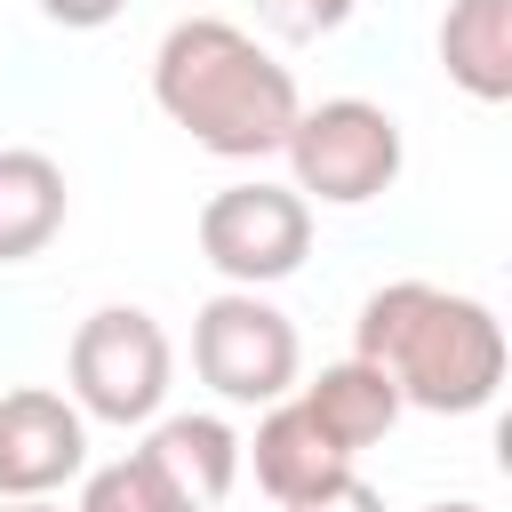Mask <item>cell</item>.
Instances as JSON below:
<instances>
[{"label": "cell", "mask_w": 512, "mask_h": 512, "mask_svg": "<svg viewBox=\"0 0 512 512\" xmlns=\"http://www.w3.org/2000/svg\"><path fill=\"white\" fill-rule=\"evenodd\" d=\"M152 104L216 160L280 152L304 112L288 64H272V48H256V32H240L224 16L168 24V40L152 48Z\"/></svg>", "instance_id": "cell-1"}, {"label": "cell", "mask_w": 512, "mask_h": 512, "mask_svg": "<svg viewBox=\"0 0 512 512\" xmlns=\"http://www.w3.org/2000/svg\"><path fill=\"white\" fill-rule=\"evenodd\" d=\"M352 360L384 368L400 408L472 416L504 384V320L480 296H456V288H432V280H392L360 304Z\"/></svg>", "instance_id": "cell-2"}, {"label": "cell", "mask_w": 512, "mask_h": 512, "mask_svg": "<svg viewBox=\"0 0 512 512\" xmlns=\"http://www.w3.org/2000/svg\"><path fill=\"white\" fill-rule=\"evenodd\" d=\"M288 168H296V200L312 208H368L376 192H392L400 176V120L368 96H328V104H304L296 128H288Z\"/></svg>", "instance_id": "cell-3"}, {"label": "cell", "mask_w": 512, "mask_h": 512, "mask_svg": "<svg viewBox=\"0 0 512 512\" xmlns=\"http://www.w3.org/2000/svg\"><path fill=\"white\" fill-rule=\"evenodd\" d=\"M72 408L96 416V424H152L160 400H168V376H176V352H168V328L144 312V304H104L72 328Z\"/></svg>", "instance_id": "cell-4"}, {"label": "cell", "mask_w": 512, "mask_h": 512, "mask_svg": "<svg viewBox=\"0 0 512 512\" xmlns=\"http://www.w3.org/2000/svg\"><path fill=\"white\" fill-rule=\"evenodd\" d=\"M296 360H304L296 320H288L280 304H264L256 288H224V296H208L200 320H192V368H200V384H216V392L240 400V408L288 400Z\"/></svg>", "instance_id": "cell-5"}, {"label": "cell", "mask_w": 512, "mask_h": 512, "mask_svg": "<svg viewBox=\"0 0 512 512\" xmlns=\"http://www.w3.org/2000/svg\"><path fill=\"white\" fill-rule=\"evenodd\" d=\"M200 256L232 288H272L312 256V208L288 184H224L200 208Z\"/></svg>", "instance_id": "cell-6"}, {"label": "cell", "mask_w": 512, "mask_h": 512, "mask_svg": "<svg viewBox=\"0 0 512 512\" xmlns=\"http://www.w3.org/2000/svg\"><path fill=\"white\" fill-rule=\"evenodd\" d=\"M88 472V416L64 392H0V496H56Z\"/></svg>", "instance_id": "cell-7"}, {"label": "cell", "mask_w": 512, "mask_h": 512, "mask_svg": "<svg viewBox=\"0 0 512 512\" xmlns=\"http://www.w3.org/2000/svg\"><path fill=\"white\" fill-rule=\"evenodd\" d=\"M240 456H256V480H264L272 504H304V496L352 480V456L304 416V400H272V416L256 424V440H248Z\"/></svg>", "instance_id": "cell-8"}, {"label": "cell", "mask_w": 512, "mask_h": 512, "mask_svg": "<svg viewBox=\"0 0 512 512\" xmlns=\"http://www.w3.org/2000/svg\"><path fill=\"white\" fill-rule=\"evenodd\" d=\"M296 400H304V416H312L344 456L376 448V440L400 424V392H392L384 368H368V360H336V368H320Z\"/></svg>", "instance_id": "cell-9"}, {"label": "cell", "mask_w": 512, "mask_h": 512, "mask_svg": "<svg viewBox=\"0 0 512 512\" xmlns=\"http://www.w3.org/2000/svg\"><path fill=\"white\" fill-rule=\"evenodd\" d=\"M440 64L472 104H504L512 96V0H448Z\"/></svg>", "instance_id": "cell-10"}, {"label": "cell", "mask_w": 512, "mask_h": 512, "mask_svg": "<svg viewBox=\"0 0 512 512\" xmlns=\"http://www.w3.org/2000/svg\"><path fill=\"white\" fill-rule=\"evenodd\" d=\"M64 168L32 144H8L0 152V264H24L40 256L56 232H64Z\"/></svg>", "instance_id": "cell-11"}, {"label": "cell", "mask_w": 512, "mask_h": 512, "mask_svg": "<svg viewBox=\"0 0 512 512\" xmlns=\"http://www.w3.org/2000/svg\"><path fill=\"white\" fill-rule=\"evenodd\" d=\"M144 456H152V464H160L200 512L240 480V440H232L224 416H160L152 440H144Z\"/></svg>", "instance_id": "cell-12"}, {"label": "cell", "mask_w": 512, "mask_h": 512, "mask_svg": "<svg viewBox=\"0 0 512 512\" xmlns=\"http://www.w3.org/2000/svg\"><path fill=\"white\" fill-rule=\"evenodd\" d=\"M80 512H200L144 448H128L120 464H104V472H88L80 480Z\"/></svg>", "instance_id": "cell-13"}, {"label": "cell", "mask_w": 512, "mask_h": 512, "mask_svg": "<svg viewBox=\"0 0 512 512\" xmlns=\"http://www.w3.org/2000/svg\"><path fill=\"white\" fill-rule=\"evenodd\" d=\"M352 8H360V0H256V24L280 32V40H320V32H336Z\"/></svg>", "instance_id": "cell-14"}, {"label": "cell", "mask_w": 512, "mask_h": 512, "mask_svg": "<svg viewBox=\"0 0 512 512\" xmlns=\"http://www.w3.org/2000/svg\"><path fill=\"white\" fill-rule=\"evenodd\" d=\"M280 512H384V496L352 472V480H336V488H320V496H304V504H280Z\"/></svg>", "instance_id": "cell-15"}, {"label": "cell", "mask_w": 512, "mask_h": 512, "mask_svg": "<svg viewBox=\"0 0 512 512\" xmlns=\"http://www.w3.org/2000/svg\"><path fill=\"white\" fill-rule=\"evenodd\" d=\"M128 0H40V16L48 24H64V32H96V24H112Z\"/></svg>", "instance_id": "cell-16"}, {"label": "cell", "mask_w": 512, "mask_h": 512, "mask_svg": "<svg viewBox=\"0 0 512 512\" xmlns=\"http://www.w3.org/2000/svg\"><path fill=\"white\" fill-rule=\"evenodd\" d=\"M0 512H56L48 496H0Z\"/></svg>", "instance_id": "cell-17"}, {"label": "cell", "mask_w": 512, "mask_h": 512, "mask_svg": "<svg viewBox=\"0 0 512 512\" xmlns=\"http://www.w3.org/2000/svg\"><path fill=\"white\" fill-rule=\"evenodd\" d=\"M432 512H488V504H464V496H456V504H432Z\"/></svg>", "instance_id": "cell-18"}]
</instances>
